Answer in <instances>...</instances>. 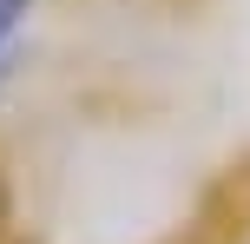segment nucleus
Returning a JSON list of instances; mask_svg holds the SVG:
<instances>
[{
    "instance_id": "1",
    "label": "nucleus",
    "mask_w": 250,
    "mask_h": 244,
    "mask_svg": "<svg viewBox=\"0 0 250 244\" xmlns=\"http://www.w3.org/2000/svg\"><path fill=\"white\" fill-rule=\"evenodd\" d=\"M26 13H33V0H0V73L13 60V40L26 33Z\"/></svg>"
}]
</instances>
